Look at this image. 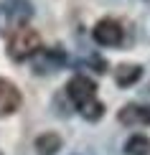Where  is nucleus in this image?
<instances>
[{
    "mask_svg": "<svg viewBox=\"0 0 150 155\" xmlns=\"http://www.w3.org/2000/svg\"><path fill=\"white\" fill-rule=\"evenodd\" d=\"M64 64H66V51H64L61 46H48V48H43L31 59V66H33V71L36 74H54L58 71V69H64Z\"/></svg>",
    "mask_w": 150,
    "mask_h": 155,
    "instance_id": "2",
    "label": "nucleus"
},
{
    "mask_svg": "<svg viewBox=\"0 0 150 155\" xmlns=\"http://www.w3.org/2000/svg\"><path fill=\"white\" fill-rule=\"evenodd\" d=\"M0 155H3V150H0Z\"/></svg>",
    "mask_w": 150,
    "mask_h": 155,
    "instance_id": "12",
    "label": "nucleus"
},
{
    "mask_svg": "<svg viewBox=\"0 0 150 155\" xmlns=\"http://www.w3.org/2000/svg\"><path fill=\"white\" fill-rule=\"evenodd\" d=\"M21 104H23L21 89H18L13 81H8V79L0 76V120L15 114L18 109H21Z\"/></svg>",
    "mask_w": 150,
    "mask_h": 155,
    "instance_id": "6",
    "label": "nucleus"
},
{
    "mask_svg": "<svg viewBox=\"0 0 150 155\" xmlns=\"http://www.w3.org/2000/svg\"><path fill=\"white\" fill-rule=\"evenodd\" d=\"M117 122L125 127H148L150 125V107L145 104H125L117 112Z\"/></svg>",
    "mask_w": 150,
    "mask_h": 155,
    "instance_id": "7",
    "label": "nucleus"
},
{
    "mask_svg": "<svg viewBox=\"0 0 150 155\" xmlns=\"http://www.w3.org/2000/svg\"><path fill=\"white\" fill-rule=\"evenodd\" d=\"M38 51H41V36H38L36 28L23 25V28H15L10 33V38H8V56L15 64L31 61Z\"/></svg>",
    "mask_w": 150,
    "mask_h": 155,
    "instance_id": "1",
    "label": "nucleus"
},
{
    "mask_svg": "<svg viewBox=\"0 0 150 155\" xmlns=\"http://www.w3.org/2000/svg\"><path fill=\"white\" fill-rule=\"evenodd\" d=\"M92 38L99 43V46L115 48V46H120V43L125 41V28H122V23L115 21V18H102V21L94 23Z\"/></svg>",
    "mask_w": 150,
    "mask_h": 155,
    "instance_id": "3",
    "label": "nucleus"
},
{
    "mask_svg": "<svg viewBox=\"0 0 150 155\" xmlns=\"http://www.w3.org/2000/svg\"><path fill=\"white\" fill-rule=\"evenodd\" d=\"M79 114L87 122H97V120L104 117V104H102L99 99H92V102H87L84 107H79Z\"/></svg>",
    "mask_w": 150,
    "mask_h": 155,
    "instance_id": "11",
    "label": "nucleus"
},
{
    "mask_svg": "<svg viewBox=\"0 0 150 155\" xmlns=\"http://www.w3.org/2000/svg\"><path fill=\"white\" fill-rule=\"evenodd\" d=\"M140 76H142V66H138V64H120V66L115 69L117 87H132Z\"/></svg>",
    "mask_w": 150,
    "mask_h": 155,
    "instance_id": "8",
    "label": "nucleus"
},
{
    "mask_svg": "<svg viewBox=\"0 0 150 155\" xmlns=\"http://www.w3.org/2000/svg\"><path fill=\"white\" fill-rule=\"evenodd\" d=\"M0 13L5 15V21L13 31L28 25V21L33 18V3L31 0H3L0 3Z\"/></svg>",
    "mask_w": 150,
    "mask_h": 155,
    "instance_id": "4",
    "label": "nucleus"
},
{
    "mask_svg": "<svg viewBox=\"0 0 150 155\" xmlns=\"http://www.w3.org/2000/svg\"><path fill=\"white\" fill-rule=\"evenodd\" d=\"M61 137H58L56 132H43V135H38L36 137V143H33V147H36V155H56L58 150H61Z\"/></svg>",
    "mask_w": 150,
    "mask_h": 155,
    "instance_id": "9",
    "label": "nucleus"
},
{
    "mask_svg": "<svg viewBox=\"0 0 150 155\" xmlns=\"http://www.w3.org/2000/svg\"><path fill=\"white\" fill-rule=\"evenodd\" d=\"M66 97L71 99V104L79 109V107L87 104V102L97 99V84L89 79V76L76 74V76H71L69 84H66Z\"/></svg>",
    "mask_w": 150,
    "mask_h": 155,
    "instance_id": "5",
    "label": "nucleus"
},
{
    "mask_svg": "<svg viewBox=\"0 0 150 155\" xmlns=\"http://www.w3.org/2000/svg\"><path fill=\"white\" fill-rule=\"evenodd\" d=\"M125 155H150V137L148 135H132L125 143Z\"/></svg>",
    "mask_w": 150,
    "mask_h": 155,
    "instance_id": "10",
    "label": "nucleus"
}]
</instances>
